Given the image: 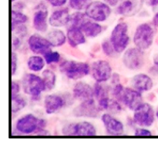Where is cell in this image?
Wrapping results in <instances>:
<instances>
[{"instance_id":"6da1fadb","label":"cell","mask_w":158,"mask_h":149,"mask_svg":"<svg viewBox=\"0 0 158 149\" xmlns=\"http://www.w3.org/2000/svg\"><path fill=\"white\" fill-rule=\"evenodd\" d=\"M22 88L25 94L31 96L32 101H39L41 94L46 91V84L43 78L33 73H26L22 78Z\"/></svg>"},{"instance_id":"7a4b0ae2","label":"cell","mask_w":158,"mask_h":149,"mask_svg":"<svg viewBox=\"0 0 158 149\" xmlns=\"http://www.w3.org/2000/svg\"><path fill=\"white\" fill-rule=\"evenodd\" d=\"M59 70L69 79L79 80L90 73V66L83 61L66 60L60 65Z\"/></svg>"},{"instance_id":"3957f363","label":"cell","mask_w":158,"mask_h":149,"mask_svg":"<svg viewBox=\"0 0 158 149\" xmlns=\"http://www.w3.org/2000/svg\"><path fill=\"white\" fill-rule=\"evenodd\" d=\"M155 34V26L154 25L150 23H142L136 29L133 41L136 47L145 51L152 46Z\"/></svg>"},{"instance_id":"277c9868","label":"cell","mask_w":158,"mask_h":149,"mask_svg":"<svg viewBox=\"0 0 158 149\" xmlns=\"http://www.w3.org/2000/svg\"><path fill=\"white\" fill-rule=\"evenodd\" d=\"M47 122L45 119L37 118L32 114H27L18 118L15 122V130L23 135L35 133L41 128H46Z\"/></svg>"},{"instance_id":"5b68a950","label":"cell","mask_w":158,"mask_h":149,"mask_svg":"<svg viewBox=\"0 0 158 149\" xmlns=\"http://www.w3.org/2000/svg\"><path fill=\"white\" fill-rule=\"evenodd\" d=\"M110 41L117 54L124 52L131 41L128 35V25L123 22L116 25L111 32Z\"/></svg>"},{"instance_id":"8992f818","label":"cell","mask_w":158,"mask_h":149,"mask_svg":"<svg viewBox=\"0 0 158 149\" xmlns=\"http://www.w3.org/2000/svg\"><path fill=\"white\" fill-rule=\"evenodd\" d=\"M156 119V114L151 104L143 102L134 111L133 120L136 125L142 127H149L154 124Z\"/></svg>"},{"instance_id":"52a82bcc","label":"cell","mask_w":158,"mask_h":149,"mask_svg":"<svg viewBox=\"0 0 158 149\" xmlns=\"http://www.w3.org/2000/svg\"><path fill=\"white\" fill-rule=\"evenodd\" d=\"M62 134L67 136H94L97 129L92 123L83 121L66 124L62 129Z\"/></svg>"},{"instance_id":"ba28073f","label":"cell","mask_w":158,"mask_h":149,"mask_svg":"<svg viewBox=\"0 0 158 149\" xmlns=\"http://www.w3.org/2000/svg\"><path fill=\"white\" fill-rule=\"evenodd\" d=\"M111 12L110 6L101 1H92L85 9V13L88 18L97 22L106 21Z\"/></svg>"},{"instance_id":"9c48e42d","label":"cell","mask_w":158,"mask_h":149,"mask_svg":"<svg viewBox=\"0 0 158 149\" xmlns=\"http://www.w3.org/2000/svg\"><path fill=\"white\" fill-rule=\"evenodd\" d=\"M123 65L130 70H137L142 68L144 64L143 51L137 47L127 49L122 58Z\"/></svg>"},{"instance_id":"30bf717a","label":"cell","mask_w":158,"mask_h":149,"mask_svg":"<svg viewBox=\"0 0 158 149\" xmlns=\"http://www.w3.org/2000/svg\"><path fill=\"white\" fill-rule=\"evenodd\" d=\"M92 77L97 82H106L112 76V68L106 60H97L90 66Z\"/></svg>"},{"instance_id":"8fae6325","label":"cell","mask_w":158,"mask_h":149,"mask_svg":"<svg viewBox=\"0 0 158 149\" xmlns=\"http://www.w3.org/2000/svg\"><path fill=\"white\" fill-rule=\"evenodd\" d=\"M101 112L97 105L94 98L81 101L73 111V114L76 117H83V118H97L99 113Z\"/></svg>"},{"instance_id":"7c38bea8","label":"cell","mask_w":158,"mask_h":149,"mask_svg":"<svg viewBox=\"0 0 158 149\" xmlns=\"http://www.w3.org/2000/svg\"><path fill=\"white\" fill-rule=\"evenodd\" d=\"M118 101L131 111L136 110L143 103L142 93L134 88H125Z\"/></svg>"},{"instance_id":"4fadbf2b","label":"cell","mask_w":158,"mask_h":149,"mask_svg":"<svg viewBox=\"0 0 158 149\" xmlns=\"http://www.w3.org/2000/svg\"><path fill=\"white\" fill-rule=\"evenodd\" d=\"M29 49L35 55H44L52 49V45L49 40L40 34H32L28 38Z\"/></svg>"},{"instance_id":"5bb4252c","label":"cell","mask_w":158,"mask_h":149,"mask_svg":"<svg viewBox=\"0 0 158 149\" xmlns=\"http://www.w3.org/2000/svg\"><path fill=\"white\" fill-rule=\"evenodd\" d=\"M101 121L106 133L111 136H121L124 134V125L120 120L114 118L111 114L102 115Z\"/></svg>"},{"instance_id":"9a60e30c","label":"cell","mask_w":158,"mask_h":149,"mask_svg":"<svg viewBox=\"0 0 158 149\" xmlns=\"http://www.w3.org/2000/svg\"><path fill=\"white\" fill-rule=\"evenodd\" d=\"M36 9L37 10L35 12L33 18H32V25L37 32L44 33L48 30L49 12H48L46 6L43 2L38 5L36 6Z\"/></svg>"},{"instance_id":"2e32d148","label":"cell","mask_w":158,"mask_h":149,"mask_svg":"<svg viewBox=\"0 0 158 149\" xmlns=\"http://www.w3.org/2000/svg\"><path fill=\"white\" fill-rule=\"evenodd\" d=\"M144 0H120L116 12L125 17H131L138 13Z\"/></svg>"},{"instance_id":"e0dca14e","label":"cell","mask_w":158,"mask_h":149,"mask_svg":"<svg viewBox=\"0 0 158 149\" xmlns=\"http://www.w3.org/2000/svg\"><path fill=\"white\" fill-rule=\"evenodd\" d=\"M66 104L64 97L61 95L51 94L46 95L44 98V108L45 112L48 115H52L56 113L63 108Z\"/></svg>"},{"instance_id":"ac0fdd59","label":"cell","mask_w":158,"mask_h":149,"mask_svg":"<svg viewBox=\"0 0 158 149\" xmlns=\"http://www.w3.org/2000/svg\"><path fill=\"white\" fill-rule=\"evenodd\" d=\"M132 87L140 92H147L151 91L154 87L153 79L148 75L139 73L134 75L131 79Z\"/></svg>"},{"instance_id":"d6986e66","label":"cell","mask_w":158,"mask_h":149,"mask_svg":"<svg viewBox=\"0 0 158 149\" xmlns=\"http://www.w3.org/2000/svg\"><path fill=\"white\" fill-rule=\"evenodd\" d=\"M69 15L70 14L68 8H62L53 11L49 18V24L55 28L67 26Z\"/></svg>"},{"instance_id":"ffe728a7","label":"cell","mask_w":158,"mask_h":149,"mask_svg":"<svg viewBox=\"0 0 158 149\" xmlns=\"http://www.w3.org/2000/svg\"><path fill=\"white\" fill-rule=\"evenodd\" d=\"M73 96L79 101H85L94 98V88L84 81H78L73 88Z\"/></svg>"},{"instance_id":"44dd1931","label":"cell","mask_w":158,"mask_h":149,"mask_svg":"<svg viewBox=\"0 0 158 149\" xmlns=\"http://www.w3.org/2000/svg\"><path fill=\"white\" fill-rule=\"evenodd\" d=\"M66 37L68 43L73 48H77L86 42V35L80 28L67 27Z\"/></svg>"},{"instance_id":"7402d4cb","label":"cell","mask_w":158,"mask_h":149,"mask_svg":"<svg viewBox=\"0 0 158 149\" xmlns=\"http://www.w3.org/2000/svg\"><path fill=\"white\" fill-rule=\"evenodd\" d=\"M46 38L49 40L52 47H60L67 41L66 34L60 29H52L46 35Z\"/></svg>"},{"instance_id":"603a6c76","label":"cell","mask_w":158,"mask_h":149,"mask_svg":"<svg viewBox=\"0 0 158 149\" xmlns=\"http://www.w3.org/2000/svg\"><path fill=\"white\" fill-rule=\"evenodd\" d=\"M82 31L87 38H96L102 33L103 30V26L95 21L92 22L88 20L81 27Z\"/></svg>"},{"instance_id":"cb8c5ba5","label":"cell","mask_w":158,"mask_h":149,"mask_svg":"<svg viewBox=\"0 0 158 149\" xmlns=\"http://www.w3.org/2000/svg\"><path fill=\"white\" fill-rule=\"evenodd\" d=\"M46 62L44 57L40 55H32L27 60V67L30 71L34 72H39L43 70Z\"/></svg>"},{"instance_id":"d4e9b609","label":"cell","mask_w":158,"mask_h":149,"mask_svg":"<svg viewBox=\"0 0 158 149\" xmlns=\"http://www.w3.org/2000/svg\"><path fill=\"white\" fill-rule=\"evenodd\" d=\"M89 19V18H88L85 12H82L81 11H77V12L70 14L69 22H68L66 27H77L81 29L83 25Z\"/></svg>"},{"instance_id":"484cf974","label":"cell","mask_w":158,"mask_h":149,"mask_svg":"<svg viewBox=\"0 0 158 149\" xmlns=\"http://www.w3.org/2000/svg\"><path fill=\"white\" fill-rule=\"evenodd\" d=\"M42 76L46 87V91H51L56 84V75L50 69H45L42 72Z\"/></svg>"},{"instance_id":"4316f807","label":"cell","mask_w":158,"mask_h":149,"mask_svg":"<svg viewBox=\"0 0 158 149\" xmlns=\"http://www.w3.org/2000/svg\"><path fill=\"white\" fill-rule=\"evenodd\" d=\"M11 16H12V31L14 30L17 26L26 24L29 21V17L26 14L23 13L22 11L12 9L11 12Z\"/></svg>"},{"instance_id":"83f0119b","label":"cell","mask_w":158,"mask_h":149,"mask_svg":"<svg viewBox=\"0 0 158 149\" xmlns=\"http://www.w3.org/2000/svg\"><path fill=\"white\" fill-rule=\"evenodd\" d=\"M110 86L106 84H103V82H97L94 86V96L96 97L97 100L103 97L109 96L110 92L111 91Z\"/></svg>"},{"instance_id":"f1b7e54d","label":"cell","mask_w":158,"mask_h":149,"mask_svg":"<svg viewBox=\"0 0 158 149\" xmlns=\"http://www.w3.org/2000/svg\"><path fill=\"white\" fill-rule=\"evenodd\" d=\"M27 104V102L21 95H13L12 96V103H11V108H12V113L16 114L17 112L23 110Z\"/></svg>"},{"instance_id":"f546056e","label":"cell","mask_w":158,"mask_h":149,"mask_svg":"<svg viewBox=\"0 0 158 149\" xmlns=\"http://www.w3.org/2000/svg\"><path fill=\"white\" fill-rule=\"evenodd\" d=\"M93 0H69V6L71 9L77 11L86 9Z\"/></svg>"},{"instance_id":"4dcf8cb0","label":"cell","mask_w":158,"mask_h":149,"mask_svg":"<svg viewBox=\"0 0 158 149\" xmlns=\"http://www.w3.org/2000/svg\"><path fill=\"white\" fill-rule=\"evenodd\" d=\"M44 57V59L46 61V64L51 65L53 64V63H57L60 61V58H61V55L56 51H49V52H46V54L43 55Z\"/></svg>"},{"instance_id":"1f68e13d","label":"cell","mask_w":158,"mask_h":149,"mask_svg":"<svg viewBox=\"0 0 158 149\" xmlns=\"http://www.w3.org/2000/svg\"><path fill=\"white\" fill-rule=\"evenodd\" d=\"M101 48L103 53L108 57H114L115 56L116 54H117L110 40H104L102 42Z\"/></svg>"},{"instance_id":"d6a6232c","label":"cell","mask_w":158,"mask_h":149,"mask_svg":"<svg viewBox=\"0 0 158 149\" xmlns=\"http://www.w3.org/2000/svg\"><path fill=\"white\" fill-rule=\"evenodd\" d=\"M122 110H123V108H122L121 104H120L118 100H110V103L109 108L107 109L110 114L117 115V114L121 112Z\"/></svg>"},{"instance_id":"836d02e7","label":"cell","mask_w":158,"mask_h":149,"mask_svg":"<svg viewBox=\"0 0 158 149\" xmlns=\"http://www.w3.org/2000/svg\"><path fill=\"white\" fill-rule=\"evenodd\" d=\"M124 88H125L123 87V84H120V82L118 83V84H114V87L111 88V93H112V95L118 100L119 98H120V97L121 96Z\"/></svg>"},{"instance_id":"e575fe53","label":"cell","mask_w":158,"mask_h":149,"mask_svg":"<svg viewBox=\"0 0 158 149\" xmlns=\"http://www.w3.org/2000/svg\"><path fill=\"white\" fill-rule=\"evenodd\" d=\"M14 35H16L18 36H19L20 38H23L26 36V35L28 34V29L27 27L25 25V24L20 25L17 26L14 30H12Z\"/></svg>"},{"instance_id":"d590c367","label":"cell","mask_w":158,"mask_h":149,"mask_svg":"<svg viewBox=\"0 0 158 149\" xmlns=\"http://www.w3.org/2000/svg\"><path fill=\"white\" fill-rule=\"evenodd\" d=\"M110 103V99L109 96L103 97L98 99V107L100 111H107L108 108H109Z\"/></svg>"},{"instance_id":"8d00e7d4","label":"cell","mask_w":158,"mask_h":149,"mask_svg":"<svg viewBox=\"0 0 158 149\" xmlns=\"http://www.w3.org/2000/svg\"><path fill=\"white\" fill-rule=\"evenodd\" d=\"M23 38H20L19 36L16 35H14L12 36V48L13 51H16L17 49H19L22 45V43H23Z\"/></svg>"},{"instance_id":"74e56055","label":"cell","mask_w":158,"mask_h":149,"mask_svg":"<svg viewBox=\"0 0 158 149\" xmlns=\"http://www.w3.org/2000/svg\"><path fill=\"white\" fill-rule=\"evenodd\" d=\"M134 135L135 136H151L152 132L150 130H148V129L145 128V127H140L135 129Z\"/></svg>"},{"instance_id":"f35d334b","label":"cell","mask_w":158,"mask_h":149,"mask_svg":"<svg viewBox=\"0 0 158 149\" xmlns=\"http://www.w3.org/2000/svg\"><path fill=\"white\" fill-rule=\"evenodd\" d=\"M11 61H12V75H15V74L16 73L17 68H18V56H17V54L15 53V51L12 52V58H11Z\"/></svg>"},{"instance_id":"ab89813d","label":"cell","mask_w":158,"mask_h":149,"mask_svg":"<svg viewBox=\"0 0 158 149\" xmlns=\"http://www.w3.org/2000/svg\"><path fill=\"white\" fill-rule=\"evenodd\" d=\"M20 88H21V86H20L19 83L16 81H12L11 83V95L13 96V95H19Z\"/></svg>"},{"instance_id":"60d3db41","label":"cell","mask_w":158,"mask_h":149,"mask_svg":"<svg viewBox=\"0 0 158 149\" xmlns=\"http://www.w3.org/2000/svg\"><path fill=\"white\" fill-rule=\"evenodd\" d=\"M46 1L53 7H62L66 4L67 0H46Z\"/></svg>"},{"instance_id":"b9f144b4","label":"cell","mask_w":158,"mask_h":149,"mask_svg":"<svg viewBox=\"0 0 158 149\" xmlns=\"http://www.w3.org/2000/svg\"><path fill=\"white\" fill-rule=\"evenodd\" d=\"M111 84L114 85V84H118V83L120 82V76L118 73L115 72V73L112 74V76H111L110 78Z\"/></svg>"},{"instance_id":"7bdbcfd3","label":"cell","mask_w":158,"mask_h":149,"mask_svg":"<svg viewBox=\"0 0 158 149\" xmlns=\"http://www.w3.org/2000/svg\"><path fill=\"white\" fill-rule=\"evenodd\" d=\"M23 8H24L23 3L17 2V3H15V4L13 5L12 9H13V10H17V11H23Z\"/></svg>"},{"instance_id":"ee69618b","label":"cell","mask_w":158,"mask_h":149,"mask_svg":"<svg viewBox=\"0 0 158 149\" xmlns=\"http://www.w3.org/2000/svg\"><path fill=\"white\" fill-rule=\"evenodd\" d=\"M120 1V0H103L104 2H106V4L109 5L110 6H112V7L116 6L117 4H119Z\"/></svg>"},{"instance_id":"f6af8a7d","label":"cell","mask_w":158,"mask_h":149,"mask_svg":"<svg viewBox=\"0 0 158 149\" xmlns=\"http://www.w3.org/2000/svg\"><path fill=\"white\" fill-rule=\"evenodd\" d=\"M150 73H151L154 75H158V66L154 65L150 69Z\"/></svg>"},{"instance_id":"bcb514c9","label":"cell","mask_w":158,"mask_h":149,"mask_svg":"<svg viewBox=\"0 0 158 149\" xmlns=\"http://www.w3.org/2000/svg\"><path fill=\"white\" fill-rule=\"evenodd\" d=\"M148 6L151 7H157L158 6V0H147Z\"/></svg>"},{"instance_id":"7dc6e473","label":"cell","mask_w":158,"mask_h":149,"mask_svg":"<svg viewBox=\"0 0 158 149\" xmlns=\"http://www.w3.org/2000/svg\"><path fill=\"white\" fill-rule=\"evenodd\" d=\"M152 24L155 26L156 28L158 27V11L155 13L152 18Z\"/></svg>"},{"instance_id":"c3c4849f","label":"cell","mask_w":158,"mask_h":149,"mask_svg":"<svg viewBox=\"0 0 158 149\" xmlns=\"http://www.w3.org/2000/svg\"><path fill=\"white\" fill-rule=\"evenodd\" d=\"M153 63H154V65H155L158 66V53L154 55V58H153Z\"/></svg>"},{"instance_id":"681fc988","label":"cell","mask_w":158,"mask_h":149,"mask_svg":"<svg viewBox=\"0 0 158 149\" xmlns=\"http://www.w3.org/2000/svg\"><path fill=\"white\" fill-rule=\"evenodd\" d=\"M155 114H156V118H157V121H158V106H157V109H156V111H155Z\"/></svg>"},{"instance_id":"f907efd6","label":"cell","mask_w":158,"mask_h":149,"mask_svg":"<svg viewBox=\"0 0 158 149\" xmlns=\"http://www.w3.org/2000/svg\"><path fill=\"white\" fill-rule=\"evenodd\" d=\"M12 2H15V1H17V0H12Z\"/></svg>"}]
</instances>
